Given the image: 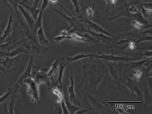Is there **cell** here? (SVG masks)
<instances>
[{
  "label": "cell",
  "instance_id": "obj_1",
  "mask_svg": "<svg viewBox=\"0 0 152 114\" xmlns=\"http://www.w3.org/2000/svg\"><path fill=\"white\" fill-rule=\"evenodd\" d=\"M22 83H25L28 86V93L32 97V102L39 100V85L32 77H28L25 79Z\"/></svg>",
  "mask_w": 152,
  "mask_h": 114
},
{
  "label": "cell",
  "instance_id": "obj_2",
  "mask_svg": "<svg viewBox=\"0 0 152 114\" xmlns=\"http://www.w3.org/2000/svg\"><path fill=\"white\" fill-rule=\"evenodd\" d=\"M49 68H41V70H35L32 72L31 77L33 78L35 81L39 85L42 83H45L48 86H49L50 78L48 76L47 73L49 71Z\"/></svg>",
  "mask_w": 152,
  "mask_h": 114
},
{
  "label": "cell",
  "instance_id": "obj_3",
  "mask_svg": "<svg viewBox=\"0 0 152 114\" xmlns=\"http://www.w3.org/2000/svg\"><path fill=\"white\" fill-rule=\"evenodd\" d=\"M33 55L31 56L30 57V60H29V62L28 63V65L26 67L25 70V72L23 73V75H21V77L20 78L19 80L16 83V84H15L13 87L12 88H14L16 87L17 86H19L20 85L23 84V81L28 77H31V74H32V68H33Z\"/></svg>",
  "mask_w": 152,
  "mask_h": 114
},
{
  "label": "cell",
  "instance_id": "obj_4",
  "mask_svg": "<svg viewBox=\"0 0 152 114\" xmlns=\"http://www.w3.org/2000/svg\"><path fill=\"white\" fill-rule=\"evenodd\" d=\"M19 60V55L13 57H10L9 56H6L4 58L0 59V65H2V67L8 70L14 65H16Z\"/></svg>",
  "mask_w": 152,
  "mask_h": 114
},
{
  "label": "cell",
  "instance_id": "obj_5",
  "mask_svg": "<svg viewBox=\"0 0 152 114\" xmlns=\"http://www.w3.org/2000/svg\"><path fill=\"white\" fill-rule=\"evenodd\" d=\"M9 7L10 8L9 21H8V23L7 24V27H6L5 30L4 32L3 35L2 37H1V38H0V43L4 40L5 39H6L7 37L10 35L11 33H12V28L13 23L12 11V9L10 7Z\"/></svg>",
  "mask_w": 152,
  "mask_h": 114
},
{
  "label": "cell",
  "instance_id": "obj_6",
  "mask_svg": "<svg viewBox=\"0 0 152 114\" xmlns=\"http://www.w3.org/2000/svg\"><path fill=\"white\" fill-rule=\"evenodd\" d=\"M84 22L87 23L88 25H89V27L92 28L93 30H95L97 33H100L101 34H103L105 35L108 36L110 37H115V36L113 35L111 33H110L108 32H107L105 30H104L102 27L99 25L96 24L95 23H92L90 21V20H86Z\"/></svg>",
  "mask_w": 152,
  "mask_h": 114
},
{
  "label": "cell",
  "instance_id": "obj_7",
  "mask_svg": "<svg viewBox=\"0 0 152 114\" xmlns=\"http://www.w3.org/2000/svg\"><path fill=\"white\" fill-rule=\"evenodd\" d=\"M18 8H19V10L20 11V12L23 14V17L25 18V20H26L27 23L28 24V25L31 28H32L33 24L35 23V20H33L31 14H30V13L28 12V11L25 9L24 7H23L20 5L18 6Z\"/></svg>",
  "mask_w": 152,
  "mask_h": 114
},
{
  "label": "cell",
  "instance_id": "obj_8",
  "mask_svg": "<svg viewBox=\"0 0 152 114\" xmlns=\"http://www.w3.org/2000/svg\"><path fill=\"white\" fill-rule=\"evenodd\" d=\"M19 5L22 6L23 7L25 8V9L28 11L30 13V14H31L35 21L36 20L38 16L39 13L40 12V9L36 8L32 6L29 5L28 4L26 3L25 2H22V1H20Z\"/></svg>",
  "mask_w": 152,
  "mask_h": 114
},
{
  "label": "cell",
  "instance_id": "obj_9",
  "mask_svg": "<svg viewBox=\"0 0 152 114\" xmlns=\"http://www.w3.org/2000/svg\"><path fill=\"white\" fill-rule=\"evenodd\" d=\"M67 65V62H60V63L59 65H60V72H59V74H58L57 80L55 83V84H54V86L52 87H54L57 86V84H59V85H60V90L61 92H63V91H62V87H63L62 80H63V73H64L65 68Z\"/></svg>",
  "mask_w": 152,
  "mask_h": 114
},
{
  "label": "cell",
  "instance_id": "obj_10",
  "mask_svg": "<svg viewBox=\"0 0 152 114\" xmlns=\"http://www.w3.org/2000/svg\"><path fill=\"white\" fill-rule=\"evenodd\" d=\"M13 89L12 88H9L7 90V92L5 94L2 95V97H0V104H2L3 105L4 108L5 110L6 114H8V102L9 101V99L10 98L11 95L12 93Z\"/></svg>",
  "mask_w": 152,
  "mask_h": 114
},
{
  "label": "cell",
  "instance_id": "obj_11",
  "mask_svg": "<svg viewBox=\"0 0 152 114\" xmlns=\"http://www.w3.org/2000/svg\"><path fill=\"white\" fill-rule=\"evenodd\" d=\"M19 45V42H16L15 40L9 41L4 44H0V51L8 53L10 51L11 49L15 48Z\"/></svg>",
  "mask_w": 152,
  "mask_h": 114
},
{
  "label": "cell",
  "instance_id": "obj_12",
  "mask_svg": "<svg viewBox=\"0 0 152 114\" xmlns=\"http://www.w3.org/2000/svg\"><path fill=\"white\" fill-rule=\"evenodd\" d=\"M64 59H65V58L63 57H57L54 63L51 64V68L49 69V71L48 72L47 74L49 77L51 78V80L52 81L54 80L53 77L54 74L55 73L56 70H57L58 66L60 65V62H62Z\"/></svg>",
  "mask_w": 152,
  "mask_h": 114
},
{
  "label": "cell",
  "instance_id": "obj_13",
  "mask_svg": "<svg viewBox=\"0 0 152 114\" xmlns=\"http://www.w3.org/2000/svg\"><path fill=\"white\" fill-rule=\"evenodd\" d=\"M23 53H30V52L24 46L21 44L20 45L18 46L17 47L15 48V49L12 51H10L8 53V56H9L10 57H13L15 56H17Z\"/></svg>",
  "mask_w": 152,
  "mask_h": 114
},
{
  "label": "cell",
  "instance_id": "obj_14",
  "mask_svg": "<svg viewBox=\"0 0 152 114\" xmlns=\"http://www.w3.org/2000/svg\"><path fill=\"white\" fill-rule=\"evenodd\" d=\"M37 37L38 38L39 43L42 46L47 45L49 44V41L46 39L44 35V30L43 26H41L38 29L36 32Z\"/></svg>",
  "mask_w": 152,
  "mask_h": 114
},
{
  "label": "cell",
  "instance_id": "obj_15",
  "mask_svg": "<svg viewBox=\"0 0 152 114\" xmlns=\"http://www.w3.org/2000/svg\"><path fill=\"white\" fill-rule=\"evenodd\" d=\"M71 79V85L68 87V91L70 94V102L71 103H74L76 99L75 93L74 91V80L73 77L70 78Z\"/></svg>",
  "mask_w": 152,
  "mask_h": 114
},
{
  "label": "cell",
  "instance_id": "obj_16",
  "mask_svg": "<svg viewBox=\"0 0 152 114\" xmlns=\"http://www.w3.org/2000/svg\"><path fill=\"white\" fill-rule=\"evenodd\" d=\"M63 98L65 100V104L69 113L73 114V113H76L77 111H79V110H80V107H77L73 105H72V103L70 102V100H68L67 97H63Z\"/></svg>",
  "mask_w": 152,
  "mask_h": 114
},
{
  "label": "cell",
  "instance_id": "obj_17",
  "mask_svg": "<svg viewBox=\"0 0 152 114\" xmlns=\"http://www.w3.org/2000/svg\"><path fill=\"white\" fill-rule=\"evenodd\" d=\"M93 55H94L93 54H85L84 53H82V54L77 55L76 56H73L72 57H68L65 58V60H66L67 63H71L72 62H75L78 60H80L81 59L88 57H90V56H92Z\"/></svg>",
  "mask_w": 152,
  "mask_h": 114
},
{
  "label": "cell",
  "instance_id": "obj_18",
  "mask_svg": "<svg viewBox=\"0 0 152 114\" xmlns=\"http://www.w3.org/2000/svg\"><path fill=\"white\" fill-rule=\"evenodd\" d=\"M61 111L63 114H69V112H68V109H67V107L65 104V100H64V98H63V96L62 98H61Z\"/></svg>",
  "mask_w": 152,
  "mask_h": 114
},
{
  "label": "cell",
  "instance_id": "obj_19",
  "mask_svg": "<svg viewBox=\"0 0 152 114\" xmlns=\"http://www.w3.org/2000/svg\"><path fill=\"white\" fill-rule=\"evenodd\" d=\"M72 3L73 4V6L75 8L76 12L77 13H80V5H79V0H71Z\"/></svg>",
  "mask_w": 152,
  "mask_h": 114
},
{
  "label": "cell",
  "instance_id": "obj_20",
  "mask_svg": "<svg viewBox=\"0 0 152 114\" xmlns=\"http://www.w3.org/2000/svg\"><path fill=\"white\" fill-rule=\"evenodd\" d=\"M49 2L48 0H43L42 6H41V9L40 12L43 13L44 10H45L46 8L49 6Z\"/></svg>",
  "mask_w": 152,
  "mask_h": 114
},
{
  "label": "cell",
  "instance_id": "obj_21",
  "mask_svg": "<svg viewBox=\"0 0 152 114\" xmlns=\"http://www.w3.org/2000/svg\"><path fill=\"white\" fill-rule=\"evenodd\" d=\"M11 4L13 6L14 9L17 11V8H18V6L19 5V3L20 2V0H8Z\"/></svg>",
  "mask_w": 152,
  "mask_h": 114
},
{
  "label": "cell",
  "instance_id": "obj_22",
  "mask_svg": "<svg viewBox=\"0 0 152 114\" xmlns=\"http://www.w3.org/2000/svg\"><path fill=\"white\" fill-rule=\"evenodd\" d=\"M131 24L135 27V28L138 29V30H141L142 28H143V25L141 24V23H140L138 21H136V20H133V21H132Z\"/></svg>",
  "mask_w": 152,
  "mask_h": 114
},
{
  "label": "cell",
  "instance_id": "obj_23",
  "mask_svg": "<svg viewBox=\"0 0 152 114\" xmlns=\"http://www.w3.org/2000/svg\"><path fill=\"white\" fill-rule=\"evenodd\" d=\"M85 7L87 8V14L88 16L89 17V20L91 19V18L92 17L93 14V10L92 9H90L89 7L87 6H84Z\"/></svg>",
  "mask_w": 152,
  "mask_h": 114
},
{
  "label": "cell",
  "instance_id": "obj_24",
  "mask_svg": "<svg viewBox=\"0 0 152 114\" xmlns=\"http://www.w3.org/2000/svg\"><path fill=\"white\" fill-rule=\"evenodd\" d=\"M142 73L140 70H137V71L135 72V77L136 81H138L140 79V78L142 77Z\"/></svg>",
  "mask_w": 152,
  "mask_h": 114
},
{
  "label": "cell",
  "instance_id": "obj_25",
  "mask_svg": "<svg viewBox=\"0 0 152 114\" xmlns=\"http://www.w3.org/2000/svg\"><path fill=\"white\" fill-rule=\"evenodd\" d=\"M7 56H8V53L4 51H0V59Z\"/></svg>",
  "mask_w": 152,
  "mask_h": 114
},
{
  "label": "cell",
  "instance_id": "obj_26",
  "mask_svg": "<svg viewBox=\"0 0 152 114\" xmlns=\"http://www.w3.org/2000/svg\"><path fill=\"white\" fill-rule=\"evenodd\" d=\"M135 43L132 41L130 42L129 44V48L131 50H133L135 49Z\"/></svg>",
  "mask_w": 152,
  "mask_h": 114
},
{
  "label": "cell",
  "instance_id": "obj_27",
  "mask_svg": "<svg viewBox=\"0 0 152 114\" xmlns=\"http://www.w3.org/2000/svg\"><path fill=\"white\" fill-rule=\"evenodd\" d=\"M39 1H40V0H34L33 3H32V6H33L36 8H37V6H38Z\"/></svg>",
  "mask_w": 152,
  "mask_h": 114
},
{
  "label": "cell",
  "instance_id": "obj_28",
  "mask_svg": "<svg viewBox=\"0 0 152 114\" xmlns=\"http://www.w3.org/2000/svg\"><path fill=\"white\" fill-rule=\"evenodd\" d=\"M130 11H131V12L135 13H137V12H138L137 9L135 7H133V6H132L131 7V8L130 9Z\"/></svg>",
  "mask_w": 152,
  "mask_h": 114
},
{
  "label": "cell",
  "instance_id": "obj_29",
  "mask_svg": "<svg viewBox=\"0 0 152 114\" xmlns=\"http://www.w3.org/2000/svg\"><path fill=\"white\" fill-rule=\"evenodd\" d=\"M105 1H106V2H107V9H106V10L105 11V12L108 10V9H109V7H110L111 4L110 0H105Z\"/></svg>",
  "mask_w": 152,
  "mask_h": 114
},
{
  "label": "cell",
  "instance_id": "obj_30",
  "mask_svg": "<svg viewBox=\"0 0 152 114\" xmlns=\"http://www.w3.org/2000/svg\"><path fill=\"white\" fill-rule=\"evenodd\" d=\"M49 3L52 4H56V3H57V0H48Z\"/></svg>",
  "mask_w": 152,
  "mask_h": 114
},
{
  "label": "cell",
  "instance_id": "obj_31",
  "mask_svg": "<svg viewBox=\"0 0 152 114\" xmlns=\"http://www.w3.org/2000/svg\"><path fill=\"white\" fill-rule=\"evenodd\" d=\"M0 71H2V72H4V73H5L6 70L5 68H4L3 67L1 66V65H0Z\"/></svg>",
  "mask_w": 152,
  "mask_h": 114
},
{
  "label": "cell",
  "instance_id": "obj_32",
  "mask_svg": "<svg viewBox=\"0 0 152 114\" xmlns=\"http://www.w3.org/2000/svg\"><path fill=\"white\" fill-rule=\"evenodd\" d=\"M117 0H110L111 3L112 4V5H114V4H115Z\"/></svg>",
  "mask_w": 152,
  "mask_h": 114
},
{
  "label": "cell",
  "instance_id": "obj_33",
  "mask_svg": "<svg viewBox=\"0 0 152 114\" xmlns=\"http://www.w3.org/2000/svg\"><path fill=\"white\" fill-rule=\"evenodd\" d=\"M118 111H119V113H120V114H127V113H126V112H125L122 111V110H121V109H118Z\"/></svg>",
  "mask_w": 152,
  "mask_h": 114
},
{
  "label": "cell",
  "instance_id": "obj_34",
  "mask_svg": "<svg viewBox=\"0 0 152 114\" xmlns=\"http://www.w3.org/2000/svg\"><path fill=\"white\" fill-rule=\"evenodd\" d=\"M95 1H96V0H93V4L92 8L93 10H94V8H95Z\"/></svg>",
  "mask_w": 152,
  "mask_h": 114
},
{
  "label": "cell",
  "instance_id": "obj_35",
  "mask_svg": "<svg viewBox=\"0 0 152 114\" xmlns=\"http://www.w3.org/2000/svg\"><path fill=\"white\" fill-rule=\"evenodd\" d=\"M3 95V93H1V92H0V96H2V95Z\"/></svg>",
  "mask_w": 152,
  "mask_h": 114
}]
</instances>
